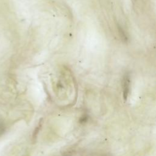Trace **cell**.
I'll list each match as a JSON object with an SVG mask.
<instances>
[{"instance_id": "obj_1", "label": "cell", "mask_w": 156, "mask_h": 156, "mask_svg": "<svg viewBox=\"0 0 156 156\" xmlns=\"http://www.w3.org/2000/svg\"><path fill=\"white\" fill-rule=\"evenodd\" d=\"M130 76L128 73H126L123 79V98L124 101H126L128 97L130 90Z\"/></svg>"}, {"instance_id": "obj_2", "label": "cell", "mask_w": 156, "mask_h": 156, "mask_svg": "<svg viewBox=\"0 0 156 156\" xmlns=\"http://www.w3.org/2000/svg\"><path fill=\"white\" fill-rule=\"evenodd\" d=\"M6 130V126L5 122L2 119H0V136H2Z\"/></svg>"}, {"instance_id": "obj_3", "label": "cell", "mask_w": 156, "mask_h": 156, "mask_svg": "<svg viewBox=\"0 0 156 156\" xmlns=\"http://www.w3.org/2000/svg\"><path fill=\"white\" fill-rule=\"evenodd\" d=\"M118 29H119V34H120V35H121V37L122 40H124V41H127V37H126V35L124 32L123 31L122 29L120 26H119V27H118Z\"/></svg>"}, {"instance_id": "obj_4", "label": "cell", "mask_w": 156, "mask_h": 156, "mask_svg": "<svg viewBox=\"0 0 156 156\" xmlns=\"http://www.w3.org/2000/svg\"><path fill=\"white\" fill-rule=\"evenodd\" d=\"M41 126V121H40V122L38 123V126L35 128V130L34 131V133H33V138H35V137L37 136V134H38V132H39V130H40V129Z\"/></svg>"}, {"instance_id": "obj_5", "label": "cell", "mask_w": 156, "mask_h": 156, "mask_svg": "<svg viewBox=\"0 0 156 156\" xmlns=\"http://www.w3.org/2000/svg\"><path fill=\"white\" fill-rule=\"evenodd\" d=\"M87 119H88V116H87V115H85V116H83L80 118V122H86V121H87Z\"/></svg>"}]
</instances>
